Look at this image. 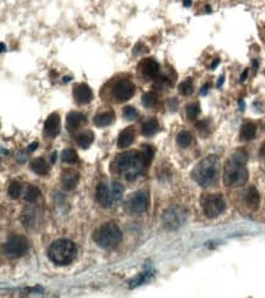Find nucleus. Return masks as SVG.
<instances>
[{
  "label": "nucleus",
  "instance_id": "nucleus-51",
  "mask_svg": "<svg viewBox=\"0 0 265 298\" xmlns=\"http://www.w3.org/2000/svg\"><path fill=\"white\" fill-rule=\"evenodd\" d=\"M2 150H3V154H8V153H9V152H8V150H5L4 148H3Z\"/></svg>",
  "mask_w": 265,
  "mask_h": 298
},
{
  "label": "nucleus",
  "instance_id": "nucleus-4",
  "mask_svg": "<svg viewBox=\"0 0 265 298\" xmlns=\"http://www.w3.org/2000/svg\"><path fill=\"white\" fill-rule=\"evenodd\" d=\"M77 247L70 240L60 239L51 243L48 248V258L51 263L60 265H69L76 258Z\"/></svg>",
  "mask_w": 265,
  "mask_h": 298
},
{
  "label": "nucleus",
  "instance_id": "nucleus-28",
  "mask_svg": "<svg viewBox=\"0 0 265 298\" xmlns=\"http://www.w3.org/2000/svg\"><path fill=\"white\" fill-rule=\"evenodd\" d=\"M140 152H141L142 159H143L145 168H148V166L150 165L152 159H153V148H152L150 146H148V144H143Z\"/></svg>",
  "mask_w": 265,
  "mask_h": 298
},
{
  "label": "nucleus",
  "instance_id": "nucleus-38",
  "mask_svg": "<svg viewBox=\"0 0 265 298\" xmlns=\"http://www.w3.org/2000/svg\"><path fill=\"white\" fill-rule=\"evenodd\" d=\"M208 89H209V85L208 83H205V85L202 87V89H200V94L205 95L206 93H208Z\"/></svg>",
  "mask_w": 265,
  "mask_h": 298
},
{
  "label": "nucleus",
  "instance_id": "nucleus-13",
  "mask_svg": "<svg viewBox=\"0 0 265 298\" xmlns=\"http://www.w3.org/2000/svg\"><path fill=\"white\" fill-rule=\"evenodd\" d=\"M60 129H61V121H60L59 114L58 113L50 114L44 123L45 136H48L49 138H54V137L59 134Z\"/></svg>",
  "mask_w": 265,
  "mask_h": 298
},
{
  "label": "nucleus",
  "instance_id": "nucleus-16",
  "mask_svg": "<svg viewBox=\"0 0 265 298\" xmlns=\"http://www.w3.org/2000/svg\"><path fill=\"white\" fill-rule=\"evenodd\" d=\"M83 124H86V117L85 115L79 113V111H70L66 116V127L70 132L79 129L80 126H82Z\"/></svg>",
  "mask_w": 265,
  "mask_h": 298
},
{
  "label": "nucleus",
  "instance_id": "nucleus-41",
  "mask_svg": "<svg viewBox=\"0 0 265 298\" xmlns=\"http://www.w3.org/2000/svg\"><path fill=\"white\" fill-rule=\"evenodd\" d=\"M259 155H260L261 159L265 160V143L263 144V146H261V148L259 150Z\"/></svg>",
  "mask_w": 265,
  "mask_h": 298
},
{
  "label": "nucleus",
  "instance_id": "nucleus-6",
  "mask_svg": "<svg viewBox=\"0 0 265 298\" xmlns=\"http://www.w3.org/2000/svg\"><path fill=\"white\" fill-rule=\"evenodd\" d=\"M203 213L206 217H216L225 210V201L221 194H205L200 200Z\"/></svg>",
  "mask_w": 265,
  "mask_h": 298
},
{
  "label": "nucleus",
  "instance_id": "nucleus-11",
  "mask_svg": "<svg viewBox=\"0 0 265 298\" xmlns=\"http://www.w3.org/2000/svg\"><path fill=\"white\" fill-rule=\"evenodd\" d=\"M159 69V64L155 62L154 59H152V57L142 59L137 65V71L140 73L141 77H144V80H153L157 77Z\"/></svg>",
  "mask_w": 265,
  "mask_h": 298
},
{
  "label": "nucleus",
  "instance_id": "nucleus-23",
  "mask_svg": "<svg viewBox=\"0 0 265 298\" xmlns=\"http://www.w3.org/2000/svg\"><path fill=\"white\" fill-rule=\"evenodd\" d=\"M21 223L24 224L25 227H28V229L35 227V224H37V214H35V210L34 209L25 210L21 215Z\"/></svg>",
  "mask_w": 265,
  "mask_h": 298
},
{
  "label": "nucleus",
  "instance_id": "nucleus-2",
  "mask_svg": "<svg viewBox=\"0 0 265 298\" xmlns=\"http://www.w3.org/2000/svg\"><path fill=\"white\" fill-rule=\"evenodd\" d=\"M220 162L216 155H209L200 160L192 171V177L202 187L214 186L219 178Z\"/></svg>",
  "mask_w": 265,
  "mask_h": 298
},
{
  "label": "nucleus",
  "instance_id": "nucleus-18",
  "mask_svg": "<svg viewBox=\"0 0 265 298\" xmlns=\"http://www.w3.org/2000/svg\"><path fill=\"white\" fill-rule=\"evenodd\" d=\"M115 118V113L112 110H106L103 113L97 114L94 118H93V123L97 127H106L109 125L112 124Z\"/></svg>",
  "mask_w": 265,
  "mask_h": 298
},
{
  "label": "nucleus",
  "instance_id": "nucleus-20",
  "mask_svg": "<svg viewBox=\"0 0 265 298\" xmlns=\"http://www.w3.org/2000/svg\"><path fill=\"white\" fill-rule=\"evenodd\" d=\"M141 130L145 137H150L158 132V130H159V123H158L157 118L150 117L142 124Z\"/></svg>",
  "mask_w": 265,
  "mask_h": 298
},
{
  "label": "nucleus",
  "instance_id": "nucleus-26",
  "mask_svg": "<svg viewBox=\"0 0 265 298\" xmlns=\"http://www.w3.org/2000/svg\"><path fill=\"white\" fill-rule=\"evenodd\" d=\"M40 195L41 191L35 186H28L25 192V201L28 202V203H34V202L38 201Z\"/></svg>",
  "mask_w": 265,
  "mask_h": 298
},
{
  "label": "nucleus",
  "instance_id": "nucleus-34",
  "mask_svg": "<svg viewBox=\"0 0 265 298\" xmlns=\"http://www.w3.org/2000/svg\"><path fill=\"white\" fill-rule=\"evenodd\" d=\"M122 114H124V117L126 118V120H128V121H134L138 117V111L136 110V108L131 107V105L126 107Z\"/></svg>",
  "mask_w": 265,
  "mask_h": 298
},
{
  "label": "nucleus",
  "instance_id": "nucleus-49",
  "mask_svg": "<svg viewBox=\"0 0 265 298\" xmlns=\"http://www.w3.org/2000/svg\"><path fill=\"white\" fill-rule=\"evenodd\" d=\"M5 50H6L5 43H2V53H5Z\"/></svg>",
  "mask_w": 265,
  "mask_h": 298
},
{
  "label": "nucleus",
  "instance_id": "nucleus-1",
  "mask_svg": "<svg viewBox=\"0 0 265 298\" xmlns=\"http://www.w3.org/2000/svg\"><path fill=\"white\" fill-rule=\"evenodd\" d=\"M247 153L244 150H236L224 168V184L228 187H238L248 180V171L245 169Z\"/></svg>",
  "mask_w": 265,
  "mask_h": 298
},
{
  "label": "nucleus",
  "instance_id": "nucleus-15",
  "mask_svg": "<svg viewBox=\"0 0 265 298\" xmlns=\"http://www.w3.org/2000/svg\"><path fill=\"white\" fill-rule=\"evenodd\" d=\"M80 175L79 172L72 169H67L65 171L61 172V184H63L64 190L72 191L79 184Z\"/></svg>",
  "mask_w": 265,
  "mask_h": 298
},
{
  "label": "nucleus",
  "instance_id": "nucleus-12",
  "mask_svg": "<svg viewBox=\"0 0 265 298\" xmlns=\"http://www.w3.org/2000/svg\"><path fill=\"white\" fill-rule=\"evenodd\" d=\"M73 99L77 104H88L93 101V92L88 85L86 83H80L73 87L72 91Z\"/></svg>",
  "mask_w": 265,
  "mask_h": 298
},
{
  "label": "nucleus",
  "instance_id": "nucleus-21",
  "mask_svg": "<svg viewBox=\"0 0 265 298\" xmlns=\"http://www.w3.org/2000/svg\"><path fill=\"white\" fill-rule=\"evenodd\" d=\"M94 141V133L92 131H83L76 136V143L81 148H88Z\"/></svg>",
  "mask_w": 265,
  "mask_h": 298
},
{
  "label": "nucleus",
  "instance_id": "nucleus-47",
  "mask_svg": "<svg viewBox=\"0 0 265 298\" xmlns=\"http://www.w3.org/2000/svg\"><path fill=\"white\" fill-rule=\"evenodd\" d=\"M51 162H53V163L56 162V152H54L53 155H51Z\"/></svg>",
  "mask_w": 265,
  "mask_h": 298
},
{
  "label": "nucleus",
  "instance_id": "nucleus-29",
  "mask_svg": "<svg viewBox=\"0 0 265 298\" xmlns=\"http://www.w3.org/2000/svg\"><path fill=\"white\" fill-rule=\"evenodd\" d=\"M61 159H63L64 163H66V164H75L77 163V153L73 150L72 148H66L63 150V153H61Z\"/></svg>",
  "mask_w": 265,
  "mask_h": 298
},
{
  "label": "nucleus",
  "instance_id": "nucleus-48",
  "mask_svg": "<svg viewBox=\"0 0 265 298\" xmlns=\"http://www.w3.org/2000/svg\"><path fill=\"white\" fill-rule=\"evenodd\" d=\"M205 11L208 12V14H209V12H212V8H210L209 5H206V6H205Z\"/></svg>",
  "mask_w": 265,
  "mask_h": 298
},
{
  "label": "nucleus",
  "instance_id": "nucleus-50",
  "mask_svg": "<svg viewBox=\"0 0 265 298\" xmlns=\"http://www.w3.org/2000/svg\"><path fill=\"white\" fill-rule=\"evenodd\" d=\"M254 69L258 70V62H254Z\"/></svg>",
  "mask_w": 265,
  "mask_h": 298
},
{
  "label": "nucleus",
  "instance_id": "nucleus-7",
  "mask_svg": "<svg viewBox=\"0 0 265 298\" xmlns=\"http://www.w3.org/2000/svg\"><path fill=\"white\" fill-rule=\"evenodd\" d=\"M149 207V194L145 191L136 192L126 201V209L131 214H142Z\"/></svg>",
  "mask_w": 265,
  "mask_h": 298
},
{
  "label": "nucleus",
  "instance_id": "nucleus-35",
  "mask_svg": "<svg viewBox=\"0 0 265 298\" xmlns=\"http://www.w3.org/2000/svg\"><path fill=\"white\" fill-rule=\"evenodd\" d=\"M154 86L157 88H165L167 85H169V80H167L166 76H158V77L154 78Z\"/></svg>",
  "mask_w": 265,
  "mask_h": 298
},
{
  "label": "nucleus",
  "instance_id": "nucleus-42",
  "mask_svg": "<svg viewBox=\"0 0 265 298\" xmlns=\"http://www.w3.org/2000/svg\"><path fill=\"white\" fill-rule=\"evenodd\" d=\"M182 3L185 8H190V6L192 5V0H182Z\"/></svg>",
  "mask_w": 265,
  "mask_h": 298
},
{
  "label": "nucleus",
  "instance_id": "nucleus-27",
  "mask_svg": "<svg viewBox=\"0 0 265 298\" xmlns=\"http://www.w3.org/2000/svg\"><path fill=\"white\" fill-rule=\"evenodd\" d=\"M176 142L180 147H182V148H187V147L192 143V134H191L188 131H181V132L177 134Z\"/></svg>",
  "mask_w": 265,
  "mask_h": 298
},
{
  "label": "nucleus",
  "instance_id": "nucleus-22",
  "mask_svg": "<svg viewBox=\"0 0 265 298\" xmlns=\"http://www.w3.org/2000/svg\"><path fill=\"white\" fill-rule=\"evenodd\" d=\"M31 170L37 175L45 176L49 172V166L43 158H37L31 163Z\"/></svg>",
  "mask_w": 265,
  "mask_h": 298
},
{
  "label": "nucleus",
  "instance_id": "nucleus-3",
  "mask_svg": "<svg viewBox=\"0 0 265 298\" xmlns=\"http://www.w3.org/2000/svg\"><path fill=\"white\" fill-rule=\"evenodd\" d=\"M116 168L122 177L132 181L143 171L145 165L140 150H128V152L122 153L118 156Z\"/></svg>",
  "mask_w": 265,
  "mask_h": 298
},
{
  "label": "nucleus",
  "instance_id": "nucleus-30",
  "mask_svg": "<svg viewBox=\"0 0 265 298\" xmlns=\"http://www.w3.org/2000/svg\"><path fill=\"white\" fill-rule=\"evenodd\" d=\"M186 114H187V117H188L191 121L196 120V118L198 117L199 114H200V105H199V103H191V104L187 105Z\"/></svg>",
  "mask_w": 265,
  "mask_h": 298
},
{
  "label": "nucleus",
  "instance_id": "nucleus-10",
  "mask_svg": "<svg viewBox=\"0 0 265 298\" xmlns=\"http://www.w3.org/2000/svg\"><path fill=\"white\" fill-rule=\"evenodd\" d=\"M136 87L135 85L128 80H121V81L116 82L112 89V94L119 103H124V102L130 101L132 95L135 94Z\"/></svg>",
  "mask_w": 265,
  "mask_h": 298
},
{
  "label": "nucleus",
  "instance_id": "nucleus-14",
  "mask_svg": "<svg viewBox=\"0 0 265 298\" xmlns=\"http://www.w3.org/2000/svg\"><path fill=\"white\" fill-rule=\"evenodd\" d=\"M97 200H98L99 204L104 208H110L114 203V200H112V194L111 190L105 184H99L97 186Z\"/></svg>",
  "mask_w": 265,
  "mask_h": 298
},
{
  "label": "nucleus",
  "instance_id": "nucleus-39",
  "mask_svg": "<svg viewBox=\"0 0 265 298\" xmlns=\"http://www.w3.org/2000/svg\"><path fill=\"white\" fill-rule=\"evenodd\" d=\"M37 148H38V143L37 142L31 143L30 146H28V150H30V152H33V150H35Z\"/></svg>",
  "mask_w": 265,
  "mask_h": 298
},
{
  "label": "nucleus",
  "instance_id": "nucleus-9",
  "mask_svg": "<svg viewBox=\"0 0 265 298\" xmlns=\"http://www.w3.org/2000/svg\"><path fill=\"white\" fill-rule=\"evenodd\" d=\"M28 249L27 240L24 236H12L5 243L4 251L5 254L10 258L22 257Z\"/></svg>",
  "mask_w": 265,
  "mask_h": 298
},
{
  "label": "nucleus",
  "instance_id": "nucleus-33",
  "mask_svg": "<svg viewBox=\"0 0 265 298\" xmlns=\"http://www.w3.org/2000/svg\"><path fill=\"white\" fill-rule=\"evenodd\" d=\"M179 92L182 95H190V94H192V92H193V82H192V78H187L183 82H181L180 86H179Z\"/></svg>",
  "mask_w": 265,
  "mask_h": 298
},
{
  "label": "nucleus",
  "instance_id": "nucleus-40",
  "mask_svg": "<svg viewBox=\"0 0 265 298\" xmlns=\"http://www.w3.org/2000/svg\"><path fill=\"white\" fill-rule=\"evenodd\" d=\"M247 76H248V70H244V71L242 72V75L240 77V82H244L245 78H247Z\"/></svg>",
  "mask_w": 265,
  "mask_h": 298
},
{
  "label": "nucleus",
  "instance_id": "nucleus-25",
  "mask_svg": "<svg viewBox=\"0 0 265 298\" xmlns=\"http://www.w3.org/2000/svg\"><path fill=\"white\" fill-rule=\"evenodd\" d=\"M158 102V95L155 92H145L143 95H142V104L143 107L147 109H152L155 107Z\"/></svg>",
  "mask_w": 265,
  "mask_h": 298
},
{
  "label": "nucleus",
  "instance_id": "nucleus-8",
  "mask_svg": "<svg viewBox=\"0 0 265 298\" xmlns=\"http://www.w3.org/2000/svg\"><path fill=\"white\" fill-rule=\"evenodd\" d=\"M186 211L180 207H171L163 215V225L167 230H177L186 221Z\"/></svg>",
  "mask_w": 265,
  "mask_h": 298
},
{
  "label": "nucleus",
  "instance_id": "nucleus-19",
  "mask_svg": "<svg viewBox=\"0 0 265 298\" xmlns=\"http://www.w3.org/2000/svg\"><path fill=\"white\" fill-rule=\"evenodd\" d=\"M135 141V129L132 126H128L120 133L118 140L119 148H127L130 147Z\"/></svg>",
  "mask_w": 265,
  "mask_h": 298
},
{
  "label": "nucleus",
  "instance_id": "nucleus-24",
  "mask_svg": "<svg viewBox=\"0 0 265 298\" xmlns=\"http://www.w3.org/2000/svg\"><path fill=\"white\" fill-rule=\"evenodd\" d=\"M255 133H257V126L252 123H245L242 125L241 127V138L243 141H251L255 137Z\"/></svg>",
  "mask_w": 265,
  "mask_h": 298
},
{
  "label": "nucleus",
  "instance_id": "nucleus-44",
  "mask_svg": "<svg viewBox=\"0 0 265 298\" xmlns=\"http://www.w3.org/2000/svg\"><path fill=\"white\" fill-rule=\"evenodd\" d=\"M238 105H240V110L243 111L244 108H245V104H244V102L242 101V99H241V101H238Z\"/></svg>",
  "mask_w": 265,
  "mask_h": 298
},
{
  "label": "nucleus",
  "instance_id": "nucleus-37",
  "mask_svg": "<svg viewBox=\"0 0 265 298\" xmlns=\"http://www.w3.org/2000/svg\"><path fill=\"white\" fill-rule=\"evenodd\" d=\"M177 99H175V98H173V99H170L169 101V107L171 108V110H174L175 111L176 109H177Z\"/></svg>",
  "mask_w": 265,
  "mask_h": 298
},
{
  "label": "nucleus",
  "instance_id": "nucleus-32",
  "mask_svg": "<svg viewBox=\"0 0 265 298\" xmlns=\"http://www.w3.org/2000/svg\"><path fill=\"white\" fill-rule=\"evenodd\" d=\"M110 190L114 203H118V202L122 198V194H124V187H122L121 184H119V182H112Z\"/></svg>",
  "mask_w": 265,
  "mask_h": 298
},
{
  "label": "nucleus",
  "instance_id": "nucleus-45",
  "mask_svg": "<svg viewBox=\"0 0 265 298\" xmlns=\"http://www.w3.org/2000/svg\"><path fill=\"white\" fill-rule=\"evenodd\" d=\"M219 63H220V60H219V59H215V62L212 64V69H215V67L219 65Z\"/></svg>",
  "mask_w": 265,
  "mask_h": 298
},
{
  "label": "nucleus",
  "instance_id": "nucleus-5",
  "mask_svg": "<svg viewBox=\"0 0 265 298\" xmlns=\"http://www.w3.org/2000/svg\"><path fill=\"white\" fill-rule=\"evenodd\" d=\"M93 240L100 248L111 249L120 245L122 240V232L119 226L114 223L104 224L97 229L93 235Z\"/></svg>",
  "mask_w": 265,
  "mask_h": 298
},
{
  "label": "nucleus",
  "instance_id": "nucleus-36",
  "mask_svg": "<svg viewBox=\"0 0 265 298\" xmlns=\"http://www.w3.org/2000/svg\"><path fill=\"white\" fill-rule=\"evenodd\" d=\"M16 160H17V163H20V164L26 163V160H27V154H26V152H24V150L18 152L17 154H16Z\"/></svg>",
  "mask_w": 265,
  "mask_h": 298
},
{
  "label": "nucleus",
  "instance_id": "nucleus-31",
  "mask_svg": "<svg viewBox=\"0 0 265 298\" xmlns=\"http://www.w3.org/2000/svg\"><path fill=\"white\" fill-rule=\"evenodd\" d=\"M21 192H22V186L20 182H16V181L11 182L8 188V194L11 200H17V198L21 195Z\"/></svg>",
  "mask_w": 265,
  "mask_h": 298
},
{
  "label": "nucleus",
  "instance_id": "nucleus-17",
  "mask_svg": "<svg viewBox=\"0 0 265 298\" xmlns=\"http://www.w3.org/2000/svg\"><path fill=\"white\" fill-rule=\"evenodd\" d=\"M244 202L248 208H251V209H253V210L257 209L260 203V195H259V192L257 191V188L253 187V186H251V187L245 191Z\"/></svg>",
  "mask_w": 265,
  "mask_h": 298
},
{
  "label": "nucleus",
  "instance_id": "nucleus-43",
  "mask_svg": "<svg viewBox=\"0 0 265 298\" xmlns=\"http://www.w3.org/2000/svg\"><path fill=\"white\" fill-rule=\"evenodd\" d=\"M224 81H225V77H224V76H220V77H219L218 83H216V86H218V87H221L222 83H224Z\"/></svg>",
  "mask_w": 265,
  "mask_h": 298
},
{
  "label": "nucleus",
  "instance_id": "nucleus-46",
  "mask_svg": "<svg viewBox=\"0 0 265 298\" xmlns=\"http://www.w3.org/2000/svg\"><path fill=\"white\" fill-rule=\"evenodd\" d=\"M71 80H72V77H70V76H65V77L63 78V82L64 83H67V82H70Z\"/></svg>",
  "mask_w": 265,
  "mask_h": 298
}]
</instances>
